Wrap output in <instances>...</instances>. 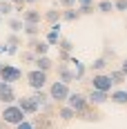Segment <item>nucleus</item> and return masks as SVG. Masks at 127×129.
Here are the masks:
<instances>
[{
  "label": "nucleus",
  "mask_w": 127,
  "mask_h": 129,
  "mask_svg": "<svg viewBox=\"0 0 127 129\" xmlns=\"http://www.w3.org/2000/svg\"><path fill=\"white\" fill-rule=\"evenodd\" d=\"M0 120H2L5 125H13V127H16L18 122L27 120V116L16 103H11V105H2V109H0Z\"/></svg>",
  "instance_id": "1"
},
{
  "label": "nucleus",
  "mask_w": 127,
  "mask_h": 129,
  "mask_svg": "<svg viewBox=\"0 0 127 129\" xmlns=\"http://www.w3.org/2000/svg\"><path fill=\"white\" fill-rule=\"evenodd\" d=\"M47 93H49V98H51V103H54V105H65V100H67V96L71 93V89H69V85L56 80V82H51V85H49Z\"/></svg>",
  "instance_id": "2"
},
{
  "label": "nucleus",
  "mask_w": 127,
  "mask_h": 129,
  "mask_svg": "<svg viewBox=\"0 0 127 129\" xmlns=\"http://www.w3.org/2000/svg\"><path fill=\"white\" fill-rule=\"evenodd\" d=\"M65 105H67V107H71V109L76 111V116L80 114V111H85V109L89 107V103H87V96H85V93H80V91H71V93L67 96Z\"/></svg>",
  "instance_id": "3"
},
{
  "label": "nucleus",
  "mask_w": 127,
  "mask_h": 129,
  "mask_svg": "<svg viewBox=\"0 0 127 129\" xmlns=\"http://www.w3.org/2000/svg\"><path fill=\"white\" fill-rule=\"evenodd\" d=\"M25 78H27V85H29L31 89H45V87H47V74L40 71V69H31V71H27Z\"/></svg>",
  "instance_id": "4"
},
{
  "label": "nucleus",
  "mask_w": 127,
  "mask_h": 129,
  "mask_svg": "<svg viewBox=\"0 0 127 129\" xmlns=\"http://www.w3.org/2000/svg\"><path fill=\"white\" fill-rule=\"evenodd\" d=\"M89 85H91V89L96 91H105V93H109L112 91V80H109V76L105 74V71H100V74H94L91 76V80H89Z\"/></svg>",
  "instance_id": "5"
},
{
  "label": "nucleus",
  "mask_w": 127,
  "mask_h": 129,
  "mask_svg": "<svg viewBox=\"0 0 127 129\" xmlns=\"http://www.w3.org/2000/svg\"><path fill=\"white\" fill-rule=\"evenodd\" d=\"M22 78V69L20 67H16V64H2V69H0V80L2 82H18Z\"/></svg>",
  "instance_id": "6"
},
{
  "label": "nucleus",
  "mask_w": 127,
  "mask_h": 129,
  "mask_svg": "<svg viewBox=\"0 0 127 129\" xmlns=\"http://www.w3.org/2000/svg\"><path fill=\"white\" fill-rule=\"evenodd\" d=\"M16 105L25 111V116H36V114L40 111L38 103H36L31 96H20V98H16Z\"/></svg>",
  "instance_id": "7"
},
{
  "label": "nucleus",
  "mask_w": 127,
  "mask_h": 129,
  "mask_svg": "<svg viewBox=\"0 0 127 129\" xmlns=\"http://www.w3.org/2000/svg\"><path fill=\"white\" fill-rule=\"evenodd\" d=\"M27 49L34 51V56H47V53H49V45L40 38V36H36V38L27 40Z\"/></svg>",
  "instance_id": "8"
},
{
  "label": "nucleus",
  "mask_w": 127,
  "mask_h": 129,
  "mask_svg": "<svg viewBox=\"0 0 127 129\" xmlns=\"http://www.w3.org/2000/svg\"><path fill=\"white\" fill-rule=\"evenodd\" d=\"M0 103L2 105L16 103V91H13L11 82H2V80H0Z\"/></svg>",
  "instance_id": "9"
},
{
  "label": "nucleus",
  "mask_w": 127,
  "mask_h": 129,
  "mask_svg": "<svg viewBox=\"0 0 127 129\" xmlns=\"http://www.w3.org/2000/svg\"><path fill=\"white\" fill-rule=\"evenodd\" d=\"M56 71H58V80L65 82V85H69V82H74V71H71V67L69 62H56Z\"/></svg>",
  "instance_id": "10"
},
{
  "label": "nucleus",
  "mask_w": 127,
  "mask_h": 129,
  "mask_svg": "<svg viewBox=\"0 0 127 129\" xmlns=\"http://www.w3.org/2000/svg\"><path fill=\"white\" fill-rule=\"evenodd\" d=\"M60 38H63V36H60V22H56V25H49V29H47V34H45L42 40H45L49 47H56Z\"/></svg>",
  "instance_id": "11"
},
{
  "label": "nucleus",
  "mask_w": 127,
  "mask_h": 129,
  "mask_svg": "<svg viewBox=\"0 0 127 129\" xmlns=\"http://www.w3.org/2000/svg\"><path fill=\"white\" fill-rule=\"evenodd\" d=\"M109 100V93H105V91H96V89H91L87 93V103L89 105H94V107H100V105H105Z\"/></svg>",
  "instance_id": "12"
},
{
  "label": "nucleus",
  "mask_w": 127,
  "mask_h": 129,
  "mask_svg": "<svg viewBox=\"0 0 127 129\" xmlns=\"http://www.w3.org/2000/svg\"><path fill=\"white\" fill-rule=\"evenodd\" d=\"M31 125L36 129H54V122H51V116H47V114H36V116L31 118Z\"/></svg>",
  "instance_id": "13"
},
{
  "label": "nucleus",
  "mask_w": 127,
  "mask_h": 129,
  "mask_svg": "<svg viewBox=\"0 0 127 129\" xmlns=\"http://www.w3.org/2000/svg\"><path fill=\"white\" fill-rule=\"evenodd\" d=\"M76 118H80V120H85V122H98V120H100V111H98V109H96V107H94V105H89L87 109H85V111H80V114H78Z\"/></svg>",
  "instance_id": "14"
},
{
  "label": "nucleus",
  "mask_w": 127,
  "mask_h": 129,
  "mask_svg": "<svg viewBox=\"0 0 127 129\" xmlns=\"http://www.w3.org/2000/svg\"><path fill=\"white\" fill-rule=\"evenodd\" d=\"M69 64H74V69H71L74 71V80H83L85 74H87V64L83 60H78V58H74V56L69 58Z\"/></svg>",
  "instance_id": "15"
},
{
  "label": "nucleus",
  "mask_w": 127,
  "mask_h": 129,
  "mask_svg": "<svg viewBox=\"0 0 127 129\" xmlns=\"http://www.w3.org/2000/svg\"><path fill=\"white\" fill-rule=\"evenodd\" d=\"M20 20L22 22H29V25H40L42 16H40L38 9H25V11L20 13Z\"/></svg>",
  "instance_id": "16"
},
{
  "label": "nucleus",
  "mask_w": 127,
  "mask_h": 129,
  "mask_svg": "<svg viewBox=\"0 0 127 129\" xmlns=\"http://www.w3.org/2000/svg\"><path fill=\"white\" fill-rule=\"evenodd\" d=\"M34 64H36V67H34V69H40V71H45V74H49L51 69H54V60H51L49 56H36V60H34Z\"/></svg>",
  "instance_id": "17"
},
{
  "label": "nucleus",
  "mask_w": 127,
  "mask_h": 129,
  "mask_svg": "<svg viewBox=\"0 0 127 129\" xmlns=\"http://www.w3.org/2000/svg\"><path fill=\"white\" fill-rule=\"evenodd\" d=\"M31 98L38 103V107H45V105H51V98H49V93L45 89H34V93H31Z\"/></svg>",
  "instance_id": "18"
},
{
  "label": "nucleus",
  "mask_w": 127,
  "mask_h": 129,
  "mask_svg": "<svg viewBox=\"0 0 127 129\" xmlns=\"http://www.w3.org/2000/svg\"><path fill=\"white\" fill-rule=\"evenodd\" d=\"M109 100L116 105H127V89H112L109 91Z\"/></svg>",
  "instance_id": "19"
},
{
  "label": "nucleus",
  "mask_w": 127,
  "mask_h": 129,
  "mask_svg": "<svg viewBox=\"0 0 127 129\" xmlns=\"http://www.w3.org/2000/svg\"><path fill=\"white\" fill-rule=\"evenodd\" d=\"M60 13L63 11H58L56 7H51V9H47V11L42 13V20H47L49 25H56V22H60Z\"/></svg>",
  "instance_id": "20"
},
{
  "label": "nucleus",
  "mask_w": 127,
  "mask_h": 129,
  "mask_svg": "<svg viewBox=\"0 0 127 129\" xmlns=\"http://www.w3.org/2000/svg\"><path fill=\"white\" fill-rule=\"evenodd\" d=\"M78 18H80V11H78L76 7H71V9H65L63 13H60V22H76Z\"/></svg>",
  "instance_id": "21"
},
{
  "label": "nucleus",
  "mask_w": 127,
  "mask_h": 129,
  "mask_svg": "<svg viewBox=\"0 0 127 129\" xmlns=\"http://www.w3.org/2000/svg\"><path fill=\"white\" fill-rule=\"evenodd\" d=\"M58 118L65 120V122H69V120L76 118V111H74L71 107H67V105H60V109H58Z\"/></svg>",
  "instance_id": "22"
},
{
  "label": "nucleus",
  "mask_w": 127,
  "mask_h": 129,
  "mask_svg": "<svg viewBox=\"0 0 127 129\" xmlns=\"http://www.w3.org/2000/svg\"><path fill=\"white\" fill-rule=\"evenodd\" d=\"M107 76H109V80H112V85H114V87H118V85H123V82L127 80V78H125V74H123L120 69H112V71H109Z\"/></svg>",
  "instance_id": "23"
},
{
  "label": "nucleus",
  "mask_w": 127,
  "mask_h": 129,
  "mask_svg": "<svg viewBox=\"0 0 127 129\" xmlns=\"http://www.w3.org/2000/svg\"><path fill=\"white\" fill-rule=\"evenodd\" d=\"M89 69H91V71H96V74H100V71H105V69H107V67H109V62H107V60H105V58H96V60H94V62L91 64H87Z\"/></svg>",
  "instance_id": "24"
},
{
  "label": "nucleus",
  "mask_w": 127,
  "mask_h": 129,
  "mask_svg": "<svg viewBox=\"0 0 127 129\" xmlns=\"http://www.w3.org/2000/svg\"><path fill=\"white\" fill-rule=\"evenodd\" d=\"M22 31H25L27 38H36V36H40V25H29V22H25L22 25Z\"/></svg>",
  "instance_id": "25"
},
{
  "label": "nucleus",
  "mask_w": 127,
  "mask_h": 129,
  "mask_svg": "<svg viewBox=\"0 0 127 129\" xmlns=\"http://www.w3.org/2000/svg\"><path fill=\"white\" fill-rule=\"evenodd\" d=\"M96 11L112 13V11H114V2H112V0H100V2H96Z\"/></svg>",
  "instance_id": "26"
},
{
  "label": "nucleus",
  "mask_w": 127,
  "mask_h": 129,
  "mask_svg": "<svg viewBox=\"0 0 127 129\" xmlns=\"http://www.w3.org/2000/svg\"><path fill=\"white\" fill-rule=\"evenodd\" d=\"M56 47H58V51H65V53H71V51H74V42H71L69 38H60Z\"/></svg>",
  "instance_id": "27"
},
{
  "label": "nucleus",
  "mask_w": 127,
  "mask_h": 129,
  "mask_svg": "<svg viewBox=\"0 0 127 129\" xmlns=\"http://www.w3.org/2000/svg\"><path fill=\"white\" fill-rule=\"evenodd\" d=\"M5 45H7V47H11V49H18V47H20V38H18V34H7V36H5Z\"/></svg>",
  "instance_id": "28"
},
{
  "label": "nucleus",
  "mask_w": 127,
  "mask_h": 129,
  "mask_svg": "<svg viewBox=\"0 0 127 129\" xmlns=\"http://www.w3.org/2000/svg\"><path fill=\"white\" fill-rule=\"evenodd\" d=\"M22 25H25V22H22L20 18H9V20H7V27L11 29L13 34H18V31H22Z\"/></svg>",
  "instance_id": "29"
},
{
  "label": "nucleus",
  "mask_w": 127,
  "mask_h": 129,
  "mask_svg": "<svg viewBox=\"0 0 127 129\" xmlns=\"http://www.w3.org/2000/svg\"><path fill=\"white\" fill-rule=\"evenodd\" d=\"M13 13V5L11 2H0V16L2 18H11Z\"/></svg>",
  "instance_id": "30"
},
{
  "label": "nucleus",
  "mask_w": 127,
  "mask_h": 129,
  "mask_svg": "<svg viewBox=\"0 0 127 129\" xmlns=\"http://www.w3.org/2000/svg\"><path fill=\"white\" fill-rule=\"evenodd\" d=\"M20 60L22 62H29V64H34V60H36V56H34V51H20Z\"/></svg>",
  "instance_id": "31"
},
{
  "label": "nucleus",
  "mask_w": 127,
  "mask_h": 129,
  "mask_svg": "<svg viewBox=\"0 0 127 129\" xmlns=\"http://www.w3.org/2000/svg\"><path fill=\"white\" fill-rule=\"evenodd\" d=\"M114 2V11H127V0H112Z\"/></svg>",
  "instance_id": "32"
},
{
  "label": "nucleus",
  "mask_w": 127,
  "mask_h": 129,
  "mask_svg": "<svg viewBox=\"0 0 127 129\" xmlns=\"http://www.w3.org/2000/svg\"><path fill=\"white\" fill-rule=\"evenodd\" d=\"M103 58H105L107 62H112V60L116 58V51H114V49H109V47H105V53H103Z\"/></svg>",
  "instance_id": "33"
},
{
  "label": "nucleus",
  "mask_w": 127,
  "mask_h": 129,
  "mask_svg": "<svg viewBox=\"0 0 127 129\" xmlns=\"http://www.w3.org/2000/svg\"><path fill=\"white\" fill-rule=\"evenodd\" d=\"M56 5H60L65 9H71V7H76V0H56Z\"/></svg>",
  "instance_id": "34"
},
{
  "label": "nucleus",
  "mask_w": 127,
  "mask_h": 129,
  "mask_svg": "<svg viewBox=\"0 0 127 129\" xmlns=\"http://www.w3.org/2000/svg\"><path fill=\"white\" fill-rule=\"evenodd\" d=\"M16 129H36V127L31 125V120H22V122H18V125H16Z\"/></svg>",
  "instance_id": "35"
},
{
  "label": "nucleus",
  "mask_w": 127,
  "mask_h": 129,
  "mask_svg": "<svg viewBox=\"0 0 127 129\" xmlns=\"http://www.w3.org/2000/svg\"><path fill=\"white\" fill-rule=\"evenodd\" d=\"M78 11H80V16H89V13L96 11V5H94V7H80Z\"/></svg>",
  "instance_id": "36"
},
{
  "label": "nucleus",
  "mask_w": 127,
  "mask_h": 129,
  "mask_svg": "<svg viewBox=\"0 0 127 129\" xmlns=\"http://www.w3.org/2000/svg\"><path fill=\"white\" fill-rule=\"evenodd\" d=\"M76 5H78V9L80 7H94V0H76Z\"/></svg>",
  "instance_id": "37"
},
{
  "label": "nucleus",
  "mask_w": 127,
  "mask_h": 129,
  "mask_svg": "<svg viewBox=\"0 0 127 129\" xmlns=\"http://www.w3.org/2000/svg\"><path fill=\"white\" fill-rule=\"evenodd\" d=\"M13 7H25V0H9Z\"/></svg>",
  "instance_id": "38"
},
{
  "label": "nucleus",
  "mask_w": 127,
  "mask_h": 129,
  "mask_svg": "<svg viewBox=\"0 0 127 129\" xmlns=\"http://www.w3.org/2000/svg\"><path fill=\"white\" fill-rule=\"evenodd\" d=\"M118 69H120V71H123V74H125V78H127V58H125V60H123V64H120V67H118Z\"/></svg>",
  "instance_id": "39"
},
{
  "label": "nucleus",
  "mask_w": 127,
  "mask_h": 129,
  "mask_svg": "<svg viewBox=\"0 0 127 129\" xmlns=\"http://www.w3.org/2000/svg\"><path fill=\"white\" fill-rule=\"evenodd\" d=\"M7 51H9V47H7L5 42H0V56H2V53H7Z\"/></svg>",
  "instance_id": "40"
},
{
  "label": "nucleus",
  "mask_w": 127,
  "mask_h": 129,
  "mask_svg": "<svg viewBox=\"0 0 127 129\" xmlns=\"http://www.w3.org/2000/svg\"><path fill=\"white\" fill-rule=\"evenodd\" d=\"M34 2H38V0H25V5H34Z\"/></svg>",
  "instance_id": "41"
},
{
  "label": "nucleus",
  "mask_w": 127,
  "mask_h": 129,
  "mask_svg": "<svg viewBox=\"0 0 127 129\" xmlns=\"http://www.w3.org/2000/svg\"><path fill=\"white\" fill-rule=\"evenodd\" d=\"M0 129H7V125H5V122H2V120H0Z\"/></svg>",
  "instance_id": "42"
},
{
  "label": "nucleus",
  "mask_w": 127,
  "mask_h": 129,
  "mask_svg": "<svg viewBox=\"0 0 127 129\" xmlns=\"http://www.w3.org/2000/svg\"><path fill=\"white\" fill-rule=\"evenodd\" d=\"M2 20H5V18H2V16H0V22H2Z\"/></svg>",
  "instance_id": "43"
},
{
  "label": "nucleus",
  "mask_w": 127,
  "mask_h": 129,
  "mask_svg": "<svg viewBox=\"0 0 127 129\" xmlns=\"http://www.w3.org/2000/svg\"><path fill=\"white\" fill-rule=\"evenodd\" d=\"M0 2H9V0H0Z\"/></svg>",
  "instance_id": "44"
},
{
  "label": "nucleus",
  "mask_w": 127,
  "mask_h": 129,
  "mask_svg": "<svg viewBox=\"0 0 127 129\" xmlns=\"http://www.w3.org/2000/svg\"><path fill=\"white\" fill-rule=\"evenodd\" d=\"M0 69H2V62H0Z\"/></svg>",
  "instance_id": "45"
}]
</instances>
